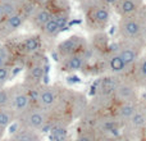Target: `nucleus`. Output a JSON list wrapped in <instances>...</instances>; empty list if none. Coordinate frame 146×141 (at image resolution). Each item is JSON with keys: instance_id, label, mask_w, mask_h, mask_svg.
<instances>
[{"instance_id": "a211bd4d", "label": "nucleus", "mask_w": 146, "mask_h": 141, "mask_svg": "<svg viewBox=\"0 0 146 141\" xmlns=\"http://www.w3.org/2000/svg\"><path fill=\"white\" fill-rule=\"evenodd\" d=\"M42 45V36L35 35V36H28V37L23 39L19 43V49L23 54L31 57L38 54Z\"/></svg>"}, {"instance_id": "c85d7f7f", "label": "nucleus", "mask_w": 146, "mask_h": 141, "mask_svg": "<svg viewBox=\"0 0 146 141\" xmlns=\"http://www.w3.org/2000/svg\"><path fill=\"white\" fill-rule=\"evenodd\" d=\"M31 3H33L35 5H45L48 3H50L51 0H30Z\"/></svg>"}, {"instance_id": "aec40b11", "label": "nucleus", "mask_w": 146, "mask_h": 141, "mask_svg": "<svg viewBox=\"0 0 146 141\" xmlns=\"http://www.w3.org/2000/svg\"><path fill=\"white\" fill-rule=\"evenodd\" d=\"M68 127L63 123H50L48 126L49 131V140L50 141H67L68 136Z\"/></svg>"}, {"instance_id": "1a4fd4ad", "label": "nucleus", "mask_w": 146, "mask_h": 141, "mask_svg": "<svg viewBox=\"0 0 146 141\" xmlns=\"http://www.w3.org/2000/svg\"><path fill=\"white\" fill-rule=\"evenodd\" d=\"M87 46H88V41L83 36L71 35L56 45L55 53L58 55V59L60 61L63 58L73 55V54L83 53L87 49Z\"/></svg>"}, {"instance_id": "423d86ee", "label": "nucleus", "mask_w": 146, "mask_h": 141, "mask_svg": "<svg viewBox=\"0 0 146 141\" xmlns=\"http://www.w3.org/2000/svg\"><path fill=\"white\" fill-rule=\"evenodd\" d=\"M46 62L44 57H33L31 55V59L28 62L25 70V77L22 82L28 88L38 87L44 83V78L46 76Z\"/></svg>"}, {"instance_id": "c756f323", "label": "nucleus", "mask_w": 146, "mask_h": 141, "mask_svg": "<svg viewBox=\"0 0 146 141\" xmlns=\"http://www.w3.org/2000/svg\"><path fill=\"white\" fill-rule=\"evenodd\" d=\"M122 141H139L137 139H132V137H123L122 136Z\"/></svg>"}, {"instance_id": "4468645a", "label": "nucleus", "mask_w": 146, "mask_h": 141, "mask_svg": "<svg viewBox=\"0 0 146 141\" xmlns=\"http://www.w3.org/2000/svg\"><path fill=\"white\" fill-rule=\"evenodd\" d=\"M26 22H27V18L21 12V13H17V14H12L9 17L3 18V21L0 22V26H1L3 32L8 37V36L15 33L18 30H21L25 26Z\"/></svg>"}, {"instance_id": "ddd939ff", "label": "nucleus", "mask_w": 146, "mask_h": 141, "mask_svg": "<svg viewBox=\"0 0 146 141\" xmlns=\"http://www.w3.org/2000/svg\"><path fill=\"white\" fill-rule=\"evenodd\" d=\"M104 69L108 73L118 76H124L129 73L128 67L126 66L121 55L118 53H111V51H108L104 57Z\"/></svg>"}, {"instance_id": "f3484780", "label": "nucleus", "mask_w": 146, "mask_h": 141, "mask_svg": "<svg viewBox=\"0 0 146 141\" xmlns=\"http://www.w3.org/2000/svg\"><path fill=\"white\" fill-rule=\"evenodd\" d=\"M144 4H145V0H119L117 7L114 8V12L119 17L136 14Z\"/></svg>"}, {"instance_id": "473e14b6", "label": "nucleus", "mask_w": 146, "mask_h": 141, "mask_svg": "<svg viewBox=\"0 0 146 141\" xmlns=\"http://www.w3.org/2000/svg\"><path fill=\"white\" fill-rule=\"evenodd\" d=\"M67 141H73V140H72V139H68V140H67Z\"/></svg>"}, {"instance_id": "b1692460", "label": "nucleus", "mask_w": 146, "mask_h": 141, "mask_svg": "<svg viewBox=\"0 0 146 141\" xmlns=\"http://www.w3.org/2000/svg\"><path fill=\"white\" fill-rule=\"evenodd\" d=\"M73 141H98V135L90 127H81Z\"/></svg>"}, {"instance_id": "4be33fe9", "label": "nucleus", "mask_w": 146, "mask_h": 141, "mask_svg": "<svg viewBox=\"0 0 146 141\" xmlns=\"http://www.w3.org/2000/svg\"><path fill=\"white\" fill-rule=\"evenodd\" d=\"M15 122L14 116L8 108H0V141L4 139L7 130Z\"/></svg>"}, {"instance_id": "0eeeda50", "label": "nucleus", "mask_w": 146, "mask_h": 141, "mask_svg": "<svg viewBox=\"0 0 146 141\" xmlns=\"http://www.w3.org/2000/svg\"><path fill=\"white\" fill-rule=\"evenodd\" d=\"M118 39L121 41H140L142 40L141 21L139 14H131L119 17L118 22Z\"/></svg>"}, {"instance_id": "6ab92c4d", "label": "nucleus", "mask_w": 146, "mask_h": 141, "mask_svg": "<svg viewBox=\"0 0 146 141\" xmlns=\"http://www.w3.org/2000/svg\"><path fill=\"white\" fill-rule=\"evenodd\" d=\"M17 123V122H15ZM41 132L33 131L30 128H25V127H19L17 124V128L12 132L10 137L8 141H41Z\"/></svg>"}, {"instance_id": "2f4dec72", "label": "nucleus", "mask_w": 146, "mask_h": 141, "mask_svg": "<svg viewBox=\"0 0 146 141\" xmlns=\"http://www.w3.org/2000/svg\"><path fill=\"white\" fill-rule=\"evenodd\" d=\"M74 1H77V3H81V1H82V0H74Z\"/></svg>"}, {"instance_id": "412c9836", "label": "nucleus", "mask_w": 146, "mask_h": 141, "mask_svg": "<svg viewBox=\"0 0 146 141\" xmlns=\"http://www.w3.org/2000/svg\"><path fill=\"white\" fill-rule=\"evenodd\" d=\"M26 1H27V0H0L4 18L9 17V15H12V14L21 13L23 7H25Z\"/></svg>"}, {"instance_id": "cd10ccee", "label": "nucleus", "mask_w": 146, "mask_h": 141, "mask_svg": "<svg viewBox=\"0 0 146 141\" xmlns=\"http://www.w3.org/2000/svg\"><path fill=\"white\" fill-rule=\"evenodd\" d=\"M103 3L106 5V7H109L111 10H114V8L117 7V4L119 3V0H103Z\"/></svg>"}, {"instance_id": "f257e3e1", "label": "nucleus", "mask_w": 146, "mask_h": 141, "mask_svg": "<svg viewBox=\"0 0 146 141\" xmlns=\"http://www.w3.org/2000/svg\"><path fill=\"white\" fill-rule=\"evenodd\" d=\"M80 7L83 13L85 26L88 31L99 32L108 27L113 10L106 7L103 0H82Z\"/></svg>"}, {"instance_id": "9d476101", "label": "nucleus", "mask_w": 146, "mask_h": 141, "mask_svg": "<svg viewBox=\"0 0 146 141\" xmlns=\"http://www.w3.org/2000/svg\"><path fill=\"white\" fill-rule=\"evenodd\" d=\"M62 91H63V87L59 85H45V83H42L37 88V100H36L35 105H38L40 108L45 109L50 113L58 103Z\"/></svg>"}, {"instance_id": "a878e982", "label": "nucleus", "mask_w": 146, "mask_h": 141, "mask_svg": "<svg viewBox=\"0 0 146 141\" xmlns=\"http://www.w3.org/2000/svg\"><path fill=\"white\" fill-rule=\"evenodd\" d=\"M140 17V21H141V30H142V41L146 45V4H144L141 7V9L137 12Z\"/></svg>"}, {"instance_id": "7ed1b4c3", "label": "nucleus", "mask_w": 146, "mask_h": 141, "mask_svg": "<svg viewBox=\"0 0 146 141\" xmlns=\"http://www.w3.org/2000/svg\"><path fill=\"white\" fill-rule=\"evenodd\" d=\"M19 127L30 128L33 131H38L42 134L46 131L50 122V113L45 109L40 108L38 105H31L22 116L15 119Z\"/></svg>"}, {"instance_id": "f03ea898", "label": "nucleus", "mask_w": 146, "mask_h": 141, "mask_svg": "<svg viewBox=\"0 0 146 141\" xmlns=\"http://www.w3.org/2000/svg\"><path fill=\"white\" fill-rule=\"evenodd\" d=\"M146 45L142 40L140 41H117L109 45L108 51L111 53H118L126 66L128 67L129 72H131L132 67L136 64V62L142 57L145 53Z\"/></svg>"}, {"instance_id": "5701e85b", "label": "nucleus", "mask_w": 146, "mask_h": 141, "mask_svg": "<svg viewBox=\"0 0 146 141\" xmlns=\"http://www.w3.org/2000/svg\"><path fill=\"white\" fill-rule=\"evenodd\" d=\"M13 58H14L13 49L8 44L0 43V68L5 66H12Z\"/></svg>"}, {"instance_id": "7c9ffc66", "label": "nucleus", "mask_w": 146, "mask_h": 141, "mask_svg": "<svg viewBox=\"0 0 146 141\" xmlns=\"http://www.w3.org/2000/svg\"><path fill=\"white\" fill-rule=\"evenodd\" d=\"M3 18H4V15H3V9H1V4H0V22L3 21Z\"/></svg>"}, {"instance_id": "dca6fc26", "label": "nucleus", "mask_w": 146, "mask_h": 141, "mask_svg": "<svg viewBox=\"0 0 146 141\" xmlns=\"http://www.w3.org/2000/svg\"><path fill=\"white\" fill-rule=\"evenodd\" d=\"M128 74L140 88L146 90V53L142 54V57L136 62Z\"/></svg>"}, {"instance_id": "20e7f679", "label": "nucleus", "mask_w": 146, "mask_h": 141, "mask_svg": "<svg viewBox=\"0 0 146 141\" xmlns=\"http://www.w3.org/2000/svg\"><path fill=\"white\" fill-rule=\"evenodd\" d=\"M32 104L30 96V90L23 82L15 83L13 86H9V103L8 109L12 112L14 118L17 119L19 116H22Z\"/></svg>"}, {"instance_id": "39448f33", "label": "nucleus", "mask_w": 146, "mask_h": 141, "mask_svg": "<svg viewBox=\"0 0 146 141\" xmlns=\"http://www.w3.org/2000/svg\"><path fill=\"white\" fill-rule=\"evenodd\" d=\"M123 137L136 139L140 135L146 134V99H140L133 116L122 128Z\"/></svg>"}, {"instance_id": "9b49d317", "label": "nucleus", "mask_w": 146, "mask_h": 141, "mask_svg": "<svg viewBox=\"0 0 146 141\" xmlns=\"http://www.w3.org/2000/svg\"><path fill=\"white\" fill-rule=\"evenodd\" d=\"M71 18V9H62L55 12L50 21L41 28V36L45 39H55L64 30Z\"/></svg>"}, {"instance_id": "393cba45", "label": "nucleus", "mask_w": 146, "mask_h": 141, "mask_svg": "<svg viewBox=\"0 0 146 141\" xmlns=\"http://www.w3.org/2000/svg\"><path fill=\"white\" fill-rule=\"evenodd\" d=\"M12 69L13 66H5L0 68V88L5 87L8 81L12 78Z\"/></svg>"}, {"instance_id": "6e6552de", "label": "nucleus", "mask_w": 146, "mask_h": 141, "mask_svg": "<svg viewBox=\"0 0 146 141\" xmlns=\"http://www.w3.org/2000/svg\"><path fill=\"white\" fill-rule=\"evenodd\" d=\"M140 87L136 85L129 74L122 76V80L114 92V104L121 103H137L140 100Z\"/></svg>"}, {"instance_id": "f8f14e48", "label": "nucleus", "mask_w": 146, "mask_h": 141, "mask_svg": "<svg viewBox=\"0 0 146 141\" xmlns=\"http://www.w3.org/2000/svg\"><path fill=\"white\" fill-rule=\"evenodd\" d=\"M88 64V46L83 53L73 54L67 58L59 61V69L60 72L67 74H74V73L82 72L87 68Z\"/></svg>"}, {"instance_id": "bb28decb", "label": "nucleus", "mask_w": 146, "mask_h": 141, "mask_svg": "<svg viewBox=\"0 0 146 141\" xmlns=\"http://www.w3.org/2000/svg\"><path fill=\"white\" fill-rule=\"evenodd\" d=\"M98 141H122V136H98Z\"/></svg>"}, {"instance_id": "2eb2a0df", "label": "nucleus", "mask_w": 146, "mask_h": 141, "mask_svg": "<svg viewBox=\"0 0 146 141\" xmlns=\"http://www.w3.org/2000/svg\"><path fill=\"white\" fill-rule=\"evenodd\" d=\"M137 103H121V104H114L111 108V114L117 118V121L123 126L129 121L132 116H133L135 110H136Z\"/></svg>"}]
</instances>
